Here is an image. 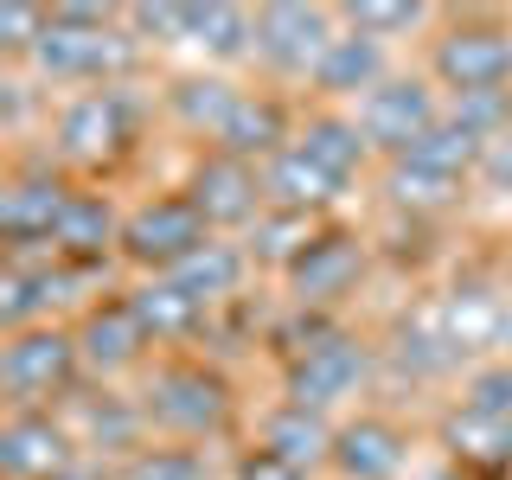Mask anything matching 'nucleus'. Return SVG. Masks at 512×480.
<instances>
[{"label": "nucleus", "instance_id": "nucleus-33", "mask_svg": "<svg viewBox=\"0 0 512 480\" xmlns=\"http://www.w3.org/2000/svg\"><path fill=\"white\" fill-rule=\"evenodd\" d=\"M237 480H308L301 468H288L282 455H269V448H250L244 461H237Z\"/></svg>", "mask_w": 512, "mask_h": 480}, {"label": "nucleus", "instance_id": "nucleus-5", "mask_svg": "<svg viewBox=\"0 0 512 480\" xmlns=\"http://www.w3.org/2000/svg\"><path fill=\"white\" fill-rule=\"evenodd\" d=\"M436 122H442V109H436V90H429L423 77H384V84L359 103L365 141L384 148V154H397V160H404Z\"/></svg>", "mask_w": 512, "mask_h": 480}, {"label": "nucleus", "instance_id": "nucleus-23", "mask_svg": "<svg viewBox=\"0 0 512 480\" xmlns=\"http://www.w3.org/2000/svg\"><path fill=\"white\" fill-rule=\"evenodd\" d=\"M244 269H250V256L237 250V244H205L192 263H180L173 269V282L186 288L199 308H212V301H224V295H237V282H244Z\"/></svg>", "mask_w": 512, "mask_h": 480}, {"label": "nucleus", "instance_id": "nucleus-20", "mask_svg": "<svg viewBox=\"0 0 512 480\" xmlns=\"http://www.w3.org/2000/svg\"><path fill=\"white\" fill-rule=\"evenodd\" d=\"M109 244H122L116 205H109L103 192H71V199H64V212H58L52 250H64V256H96V250H109Z\"/></svg>", "mask_w": 512, "mask_h": 480}, {"label": "nucleus", "instance_id": "nucleus-8", "mask_svg": "<svg viewBox=\"0 0 512 480\" xmlns=\"http://www.w3.org/2000/svg\"><path fill=\"white\" fill-rule=\"evenodd\" d=\"M0 468L7 480H58L64 468H77V436L45 410H13L0 429Z\"/></svg>", "mask_w": 512, "mask_h": 480}, {"label": "nucleus", "instance_id": "nucleus-15", "mask_svg": "<svg viewBox=\"0 0 512 480\" xmlns=\"http://www.w3.org/2000/svg\"><path fill=\"white\" fill-rule=\"evenodd\" d=\"M384 84V52H378V39H365V32H340V39L327 45V58L314 64V90H327V96H372Z\"/></svg>", "mask_w": 512, "mask_h": 480}, {"label": "nucleus", "instance_id": "nucleus-7", "mask_svg": "<svg viewBox=\"0 0 512 480\" xmlns=\"http://www.w3.org/2000/svg\"><path fill=\"white\" fill-rule=\"evenodd\" d=\"M333 39H340L333 13H320V7H263L256 13V58L282 77H314V64L327 58Z\"/></svg>", "mask_w": 512, "mask_h": 480}, {"label": "nucleus", "instance_id": "nucleus-18", "mask_svg": "<svg viewBox=\"0 0 512 480\" xmlns=\"http://www.w3.org/2000/svg\"><path fill=\"white\" fill-rule=\"evenodd\" d=\"M333 436H340V429H327L320 410H301V404H282V410L263 416V448L282 455L288 468H301V474H308L314 461H333Z\"/></svg>", "mask_w": 512, "mask_h": 480}, {"label": "nucleus", "instance_id": "nucleus-11", "mask_svg": "<svg viewBox=\"0 0 512 480\" xmlns=\"http://www.w3.org/2000/svg\"><path fill=\"white\" fill-rule=\"evenodd\" d=\"M365 384V352L352 340H314L295 352V365H288V404L301 410H327L352 397Z\"/></svg>", "mask_w": 512, "mask_h": 480}, {"label": "nucleus", "instance_id": "nucleus-10", "mask_svg": "<svg viewBox=\"0 0 512 480\" xmlns=\"http://www.w3.org/2000/svg\"><path fill=\"white\" fill-rule=\"evenodd\" d=\"M128 122H135V109H128V96L116 84L84 90L58 109V148L71 160H109V154H122Z\"/></svg>", "mask_w": 512, "mask_h": 480}, {"label": "nucleus", "instance_id": "nucleus-25", "mask_svg": "<svg viewBox=\"0 0 512 480\" xmlns=\"http://www.w3.org/2000/svg\"><path fill=\"white\" fill-rule=\"evenodd\" d=\"M314 237H320V231H314V212H288V205H276V212H263V218H256V244H250V256L295 269L301 256H308Z\"/></svg>", "mask_w": 512, "mask_h": 480}, {"label": "nucleus", "instance_id": "nucleus-19", "mask_svg": "<svg viewBox=\"0 0 512 480\" xmlns=\"http://www.w3.org/2000/svg\"><path fill=\"white\" fill-rule=\"evenodd\" d=\"M64 192L58 180H13L7 192H0V224H7V237L13 244H52V231H58V212H64Z\"/></svg>", "mask_w": 512, "mask_h": 480}, {"label": "nucleus", "instance_id": "nucleus-12", "mask_svg": "<svg viewBox=\"0 0 512 480\" xmlns=\"http://www.w3.org/2000/svg\"><path fill=\"white\" fill-rule=\"evenodd\" d=\"M333 468L346 480H397L410 468V436L384 416H359L333 436Z\"/></svg>", "mask_w": 512, "mask_h": 480}, {"label": "nucleus", "instance_id": "nucleus-3", "mask_svg": "<svg viewBox=\"0 0 512 480\" xmlns=\"http://www.w3.org/2000/svg\"><path fill=\"white\" fill-rule=\"evenodd\" d=\"M77 365H84L77 333L26 327V333H13V340H7V352H0V384H7V397H13L20 410H39L45 397L71 391Z\"/></svg>", "mask_w": 512, "mask_h": 480}, {"label": "nucleus", "instance_id": "nucleus-27", "mask_svg": "<svg viewBox=\"0 0 512 480\" xmlns=\"http://www.w3.org/2000/svg\"><path fill=\"white\" fill-rule=\"evenodd\" d=\"M192 45H205L212 58L256 52V13H244V7H192Z\"/></svg>", "mask_w": 512, "mask_h": 480}, {"label": "nucleus", "instance_id": "nucleus-30", "mask_svg": "<svg viewBox=\"0 0 512 480\" xmlns=\"http://www.w3.org/2000/svg\"><path fill=\"white\" fill-rule=\"evenodd\" d=\"M461 410H480V416H512V365L474 372V378H468V397H461Z\"/></svg>", "mask_w": 512, "mask_h": 480}, {"label": "nucleus", "instance_id": "nucleus-32", "mask_svg": "<svg viewBox=\"0 0 512 480\" xmlns=\"http://www.w3.org/2000/svg\"><path fill=\"white\" fill-rule=\"evenodd\" d=\"M474 180L493 186V192H512V128L487 141V154H480V173H474Z\"/></svg>", "mask_w": 512, "mask_h": 480}, {"label": "nucleus", "instance_id": "nucleus-17", "mask_svg": "<svg viewBox=\"0 0 512 480\" xmlns=\"http://www.w3.org/2000/svg\"><path fill=\"white\" fill-rule=\"evenodd\" d=\"M288 116H282V103L276 96H237V109H231V122L218 128V154H237V160H250V154H282L288 148Z\"/></svg>", "mask_w": 512, "mask_h": 480}, {"label": "nucleus", "instance_id": "nucleus-22", "mask_svg": "<svg viewBox=\"0 0 512 480\" xmlns=\"http://www.w3.org/2000/svg\"><path fill=\"white\" fill-rule=\"evenodd\" d=\"M128 308H135V320H141L148 340H180V333L199 327V301H192L173 276H148L135 295H128Z\"/></svg>", "mask_w": 512, "mask_h": 480}, {"label": "nucleus", "instance_id": "nucleus-21", "mask_svg": "<svg viewBox=\"0 0 512 480\" xmlns=\"http://www.w3.org/2000/svg\"><path fill=\"white\" fill-rule=\"evenodd\" d=\"M263 186H269V199H276V205H288V212H314V205H327V199H333V192H346L340 180H333V173H320L314 160L295 148V141H288V148L269 160Z\"/></svg>", "mask_w": 512, "mask_h": 480}, {"label": "nucleus", "instance_id": "nucleus-16", "mask_svg": "<svg viewBox=\"0 0 512 480\" xmlns=\"http://www.w3.org/2000/svg\"><path fill=\"white\" fill-rule=\"evenodd\" d=\"M295 148L314 160L320 173H333V180H352V173L365 167V154H372V141H365L359 116H308L295 128Z\"/></svg>", "mask_w": 512, "mask_h": 480}, {"label": "nucleus", "instance_id": "nucleus-2", "mask_svg": "<svg viewBox=\"0 0 512 480\" xmlns=\"http://www.w3.org/2000/svg\"><path fill=\"white\" fill-rule=\"evenodd\" d=\"M122 58H128V45L103 32V13L96 7H52L39 45H32V64H39L52 84H90V77H109Z\"/></svg>", "mask_w": 512, "mask_h": 480}, {"label": "nucleus", "instance_id": "nucleus-24", "mask_svg": "<svg viewBox=\"0 0 512 480\" xmlns=\"http://www.w3.org/2000/svg\"><path fill=\"white\" fill-rule=\"evenodd\" d=\"M448 448L474 468H506L512 461V416H480V410H455L448 416Z\"/></svg>", "mask_w": 512, "mask_h": 480}, {"label": "nucleus", "instance_id": "nucleus-35", "mask_svg": "<svg viewBox=\"0 0 512 480\" xmlns=\"http://www.w3.org/2000/svg\"><path fill=\"white\" fill-rule=\"evenodd\" d=\"M58 480H103V468H90V461H77V468H64Z\"/></svg>", "mask_w": 512, "mask_h": 480}, {"label": "nucleus", "instance_id": "nucleus-14", "mask_svg": "<svg viewBox=\"0 0 512 480\" xmlns=\"http://www.w3.org/2000/svg\"><path fill=\"white\" fill-rule=\"evenodd\" d=\"M359 269H365V250L352 244V237L320 231L314 244H308V256L288 269V282H295V295H301V301H340L346 288L359 282Z\"/></svg>", "mask_w": 512, "mask_h": 480}, {"label": "nucleus", "instance_id": "nucleus-28", "mask_svg": "<svg viewBox=\"0 0 512 480\" xmlns=\"http://www.w3.org/2000/svg\"><path fill=\"white\" fill-rule=\"evenodd\" d=\"M58 288H71V276H52V269H26V263H13V269H7V327H13V333H26L32 320H39V314L58 301Z\"/></svg>", "mask_w": 512, "mask_h": 480}, {"label": "nucleus", "instance_id": "nucleus-34", "mask_svg": "<svg viewBox=\"0 0 512 480\" xmlns=\"http://www.w3.org/2000/svg\"><path fill=\"white\" fill-rule=\"evenodd\" d=\"M135 480H199V461L192 455H148L135 468Z\"/></svg>", "mask_w": 512, "mask_h": 480}, {"label": "nucleus", "instance_id": "nucleus-13", "mask_svg": "<svg viewBox=\"0 0 512 480\" xmlns=\"http://www.w3.org/2000/svg\"><path fill=\"white\" fill-rule=\"evenodd\" d=\"M141 346H148V333H141V320L128 301H109V308H96L84 320V333H77V352H84V365L90 372H103V378H116L128 372V365L141 359Z\"/></svg>", "mask_w": 512, "mask_h": 480}, {"label": "nucleus", "instance_id": "nucleus-6", "mask_svg": "<svg viewBox=\"0 0 512 480\" xmlns=\"http://www.w3.org/2000/svg\"><path fill=\"white\" fill-rule=\"evenodd\" d=\"M148 416L167 436H212L231 416V397H224V384L205 365H160L154 391H148Z\"/></svg>", "mask_w": 512, "mask_h": 480}, {"label": "nucleus", "instance_id": "nucleus-4", "mask_svg": "<svg viewBox=\"0 0 512 480\" xmlns=\"http://www.w3.org/2000/svg\"><path fill=\"white\" fill-rule=\"evenodd\" d=\"M212 224L192 212V199H154L141 205V212L122 218V250L135 256L141 269H154V276H173L180 263H192L205 244H212Z\"/></svg>", "mask_w": 512, "mask_h": 480}, {"label": "nucleus", "instance_id": "nucleus-1", "mask_svg": "<svg viewBox=\"0 0 512 480\" xmlns=\"http://www.w3.org/2000/svg\"><path fill=\"white\" fill-rule=\"evenodd\" d=\"M429 77L468 103V96H506L512 84V32L506 26H448L436 45H429Z\"/></svg>", "mask_w": 512, "mask_h": 480}, {"label": "nucleus", "instance_id": "nucleus-29", "mask_svg": "<svg viewBox=\"0 0 512 480\" xmlns=\"http://www.w3.org/2000/svg\"><path fill=\"white\" fill-rule=\"evenodd\" d=\"M391 199L416 205V212H442V205L461 199V180H442V173H423V167H410V160H397L391 167Z\"/></svg>", "mask_w": 512, "mask_h": 480}, {"label": "nucleus", "instance_id": "nucleus-31", "mask_svg": "<svg viewBox=\"0 0 512 480\" xmlns=\"http://www.w3.org/2000/svg\"><path fill=\"white\" fill-rule=\"evenodd\" d=\"M340 20L352 32H365V39H378V32H410L423 26V7H378V0H365V7H346Z\"/></svg>", "mask_w": 512, "mask_h": 480}, {"label": "nucleus", "instance_id": "nucleus-26", "mask_svg": "<svg viewBox=\"0 0 512 480\" xmlns=\"http://www.w3.org/2000/svg\"><path fill=\"white\" fill-rule=\"evenodd\" d=\"M237 96H244V90H231L224 77H186V84H173V109H180L186 128H199V135L218 141V128L231 122Z\"/></svg>", "mask_w": 512, "mask_h": 480}, {"label": "nucleus", "instance_id": "nucleus-9", "mask_svg": "<svg viewBox=\"0 0 512 480\" xmlns=\"http://www.w3.org/2000/svg\"><path fill=\"white\" fill-rule=\"evenodd\" d=\"M263 180H256V167L250 160H237V154H205L199 167H192V186H186V199H192V212H199L205 224H256L263 218Z\"/></svg>", "mask_w": 512, "mask_h": 480}]
</instances>
